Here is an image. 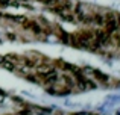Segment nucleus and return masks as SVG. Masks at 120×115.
<instances>
[{"label":"nucleus","mask_w":120,"mask_h":115,"mask_svg":"<svg viewBox=\"0 0 120 115\" xmlns=\"http://www.w3.org/2000/svg\"><path fill=\"white\" fill-rule=\"evenodd\" d=\"M26 29H30L34 33H37V35H40L41 33V27H40V24L38 23H35L34 20H27V21H24V24H23Z\"/></svg>","instance_id":"obj_1"},{"label":"nucleus","mask_w":120,"mask_h":115,"mask_svg":"<svg viewBox=\"0 0 120 115\" xmlns=\"http://www.w3.org/2000/svg\"><path fill=\"white\" fill-rule=\"evenodd\" d=\"M93 74H94V76H96L97 79L100 80V82H103V83L108 82V76H106V74H103V73H100L99 70H93Z\"/></svg>","instance_id":"obj_2"},{"label":"nucleus","mask_w":120,"mask_h":115,"mask_svg":"<svg viewBox=\"0 0 120 115\" xmlns=\"http://www.w3.org/2000/svg\"><path fill=\"white\" fill-rule=\"evenodd\" d=\"M40 2H41V3H46V5H52L53 2H58V3H59L61 0H40Z\"/></svg>","instance_id":"obj_3"},{"label":"nucleus","mask_w":120,"mask_h":115,"mask_svg":"<svg viewBox=\"0 0 120 115\" xmlns=\"http://www.w3.org/2000/svg\"><path fill=\"white\" fill-rule=\"evenodd\" d=\"M116 18H117V24H119V29H120V15H116Z\"/></svg>","instance_id":"obj_4"}]
</instances>
